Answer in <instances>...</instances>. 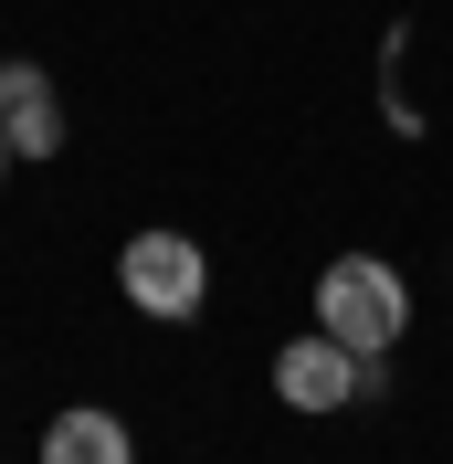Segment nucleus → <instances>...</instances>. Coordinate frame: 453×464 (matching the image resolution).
I'll return each mask as SVG.
<instances>
[{
  "mask_svg": "<svg viewBox=\"0 0 453 464\" xmlns=\"http://www.w3.org/2000/svg\"><path fill=\"white\" fill-rule=\"evenodd\" d=\"M316 327L338 348H359V359H380V348H400V327H411V275L380 254H338L327 275H316Z\"/></svg>",
  "mask_w": 453,
  "mask_h": 464,
  "instance_id": "f257e3e1",
  "label": "nucleus"
},
{
  "mask_svg": "<svg viewBox=\"0 0 453 464\" xmlns=\"http://www.w3.org/2000/svg\"><path fill=\"white\" fill-rule=\"evenodd\" d=\"M116 285H127V306H138V317L190 327L200 306H211V254H200L190 232H138V243L116 254Z\"/></svg>",
  "mask_w": 453,
  "mask_h": 464,
  "instance_id": "f03ea898",
  "label": "nucleus"
},
{
  "mask_svg": "<svg viewBox=\"0 0 453 464\" xmlns=\"http://www.w3.org/2000/svg\"><path fill=\"white\" fill-rule=\"evenodd\" d=\"M275 401L284 411H348L359 401V348H338L327 327L295 348H275Z\"/></svg>",
  "mask_w": 453,
  "mask_h": 464,
  "instance_id": "7ed1b4c3",
  "label": "nucleus"
},
{
  "mask_svg": "<svg viewBox=\"0 0 453 464\" xmlns=\"http://www.w3.org/2000/svg\"><path fill=\"white\" fill-rule=\"evenodd\" d=\"M0 127H11V148L22 159H63V106H53V74L43 63H0Z\"/></svg>",
  "mask_w": 453,
  "mask_h": 464,
  "instance_id": "20e7f679",
  "label": "nucleus"
},
{
  "mask_svg": "<svg viewBox=\"0 0 453 464\" xmlns=\"http://www.w3.org/2000/svg\"><path fill=\"white\" fill-rule=\"evenodd\" d=\"M43 464H138V443H127V422H116V411L74 401V411H53V422H43Z\"/></svg>",
  "mask_w": 453,
  "mask_h": 464,
  "instance_id": "39448f33",
  "label": "nucleus"
},
{
  "mask_svg": "<svg viewBox=\"0 0 453 464\" xmlns=\"http://www.w3.org/2000/svg\"><path fill=\"white\" fill-rule=\"evenodd\" d=\"M11 159H22V148H11V127H0V179H11Z\"/></svg>",
  "mask_w": 453,
  "mask_h": 464,
  "instance_id": "423d86ee",
  "label": "nucleus"
}]
</instances>
